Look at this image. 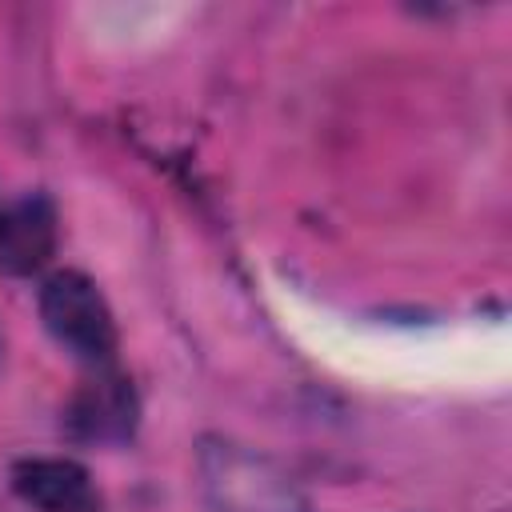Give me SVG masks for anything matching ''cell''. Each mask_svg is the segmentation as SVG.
I'll return each instance as SVG.
<instances>
[{
  "label": "cell",
  "mask_w": 512,
  "mask_h": 512,
  "mask_svg": "<svg viewBox=\"0 0 512 512\" xmlns=\"http://www.w3.org/2000/svg\"><path fill=\"white\" fill-rule=\"evenodd\" d=\"M200 488L212 512H312L288 468L224 436L200 440Z\"/></svg>",
  "instance_id": "1"
},
{
  "label": "cell",
  "mask_w": 512,
  "mask_h": 512,
  "mask_svg": "<svg viewBox=\"0 0 512 512\" xmlns=\"http://www.w3.org/2000/svg\"><path fill=\"white\" fill-rule=\"evenodd\" d=\"M36 304H40V320H44L48 336L64 352H72L88 368L112 364L120 332H116L112 308L92 276H84L80 268H56L52 276H44Z\"/></svg>",
  "instance_id": "2"
},
{
  "label": "cell",
  "mask_w": 512,
  "mask_h": 512,
  "mask_svg": "<svg viewBox=\"0 0 512 512\" xmlns=\"http://www.w3.org/2000/svg\"><path fill=\"white\" fill-rule=\"evenodd\" d=\"M140 428V396L136 384L108 368H92L72 396L64 400V432L76 444H96V448H116L128 444Z\"/></svg>",
  "instance_id": "3"
},
{
  "label": "cell",
  "mask_w": 512,
  "mask_h": 512,
  "mask_svg": "<svg viewBox=\"0 0 512 512\" xmlns=\"http://www.w3.org/2000/svg\"><path fill=\"white\" fill-rule=\"evenodd\" d=\"M12 492L36 512H104L92 472L72 456H24L8 472Z\"/></svg>",
  "instance_id": "4"
},
{
  "label": "cell",
  "mask_w": 512,
  "mask_h": 512,
  "mask_svg": "<svg viewBox=\"0 0 512 512\" xmlns=\"http://www.w3.org/2000/svg\"><path fill=\"white\" fill-rule=\"evenodd\" d=\"M60 244V216L52 196L24 192L20 200L0 208V272L36 276L48 268Z\"/></svg>",
  "instance_id": "5"
}]
</instances>
